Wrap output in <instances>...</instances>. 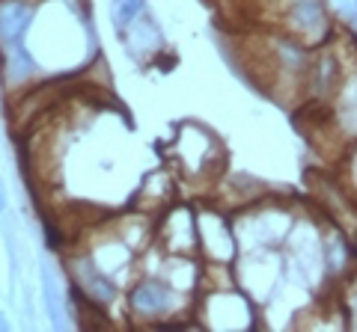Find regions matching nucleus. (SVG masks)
Wrapping results in <instances>:
<instances>
[{"label":"nucleus","instance_id":"nucleus-14","mask_svg":"<svg viewBox=\"0 0 357 332\" xmlns=\"http://www.w3.org/2000/svg\"><path fill=\"white\" fill-rule=\"evenodd\" d=\"M149 0H113L111 3V21H113V30L116 36H122L128 27H131L137 18L146 12Z\"/></svg>","mask_w":357,"mask_h":332},{"label":"nucleus","instance_id":"nucleus-1","mask_svg":"<svg viewBox=\"0 0 357 332\" xmlns=\"http://www.w3.org/2000/svg\"><path fill=\"white\" fill-rule=\"evenodd\" d=\"M259 18L306 48H322L336 36L327 0H259Z\"/></svg>","mask_w":357,"mask_h":332},{"label":"nucleus","instance_id":"nucleus-3","mask_svg":"<svg viewBox=\"0 0 357 332\" xmlns=\"http://www.w3.org/2000/svg\"><path fill=\"white\" fill-rule=\"evenodd\" d=\"M178 173L194 181H212L223 169V148L212 130L200 125H185L176 139Z\"/></svg>","mask_w":357,"mask_h":332},{"label":"nucleus","instance_id":"nucleus-5","mask_svg":"<svg viewBox=\"0 0 357 332\" xmlns=\"http://www.w3.org/2000/svg\"><path fill=\"white\" fill-rule=\"evenodd\" d=\"M66 276L72 282V291H77L84 300L95 303L104 311L111 306H116L119 297H122V285H119L111 273H104L86 249L66 255Z\"/></svg>","mask_w":357,"mask_h":332},{"label":"nucleus","instance_id":"nucleus-12","mask_svg":"<svg viewBox=\"0 0 357 332\" xmlns=\"http://www.w3.org/2000/svg\"><path fill=\"white\" fill-rule=\"evenodd\" d=\"M119 39L128 45V54H134L137 59H143V54H155L161 48V30H158L149 12H143Z\"/></svg>","mask_w":357,"mask_h":332},{"label":"nucleus","instance_id":"nucleus-6","mask_svg":"<svg viewBox=\"0 0 357 332\" xmlns=\"http://www.w3.org/2000/svg\"><path fill=\"white\" fill-rule=\"evenodd\" d=\"M196 244L200 255L214 267H226L238 258V240L235 228L221 208H203L196 214Z\"/></svg>","mask_w":357,"mask_h":332},{"label":"nucleus","instance_id":"nucleus-8","mask_svg":"<svg viewBox=\"0 0 357 332\" xmlns=\"http://www.w3.org/2000/svg\"><path fill=\"white\" fill-rule=\"evenodd\" d=\"M342 75H345V66H342L340 51L333 48V39H331L327 45L313 51L310 68H306V80H304V101L306 104H327L336 89H340Z\"/></svg>","mask_w":357,"mask_h":332},{"label":"nucleus","instance_id":"nucleus-2","mask_svg":"<svg viewBox=\"0 0 357 332\" xmlns=\"http://www.w3.org/2000/svg\"><path fill=\"white\" fill-rule=\"evenodd\" d=\"M187 294L176 291L170 282L158 273L137 276L125 291V311L134 326L173 329L182 326V300Z\"/></svg>","mask_w":357,"mask_h":332},{"label":"nucleus","instance_id":"nucleus-10","mask_svg":"<svg viewBox=\"0 0 357 332\" xmlns=\"http://www.w3.org/2000/svg\"><path fill=\"white\" fill-rule=\"evenodd\" d=\"M327 116L342 143L357 139V68H345L340 89L327 101Z\"/></svg>","mask_w":357,"mask_h":332},{"label":"nucleus","instance_id":"nucleus-15","mask_svg":"<svg viewBox=\"0 0 357 332\" xmlns=\"http://www.w3.org/2000/svg\"><path fill=\"white\" fill-rule=\"evenodd\" d=\"M342 155H345V160H342V190L345 193H351L354 196V202H357V139H351L349 146L342 148Z\"/></svg>","mask_w":357,"mask_h":332},{"label":"nucleus","instance_id":"nucleus-7","mask_svg":"<svg viewBox=\"0 0 357 332\" xmlns=\"http://www.w3.org/2000/svg\"><path fill=\"white\" fill-rule=\"evenodd\" d=\"M241 223L250 228V240L262 249H280L289 240V231L298 223V214L286 205H268V202H253L244 208Z\"/></svg>","mask_w":357,"mask_h":332},{"label":"nucleus","instance_id":"nucleus-13","mask_svg":"<svg viewBox=\"0 0 357 332\" xmlns=\"http://www.w3.org/2000/svg\"><path fill=\"white\" fill-rule=\"evenodd\" d=\"M42 297L48 309V320L54 329H66V306H63V288L51 264H42Z\"/></svg>","mask_w":357,"mask_h":332},{"label":"nucleus","instance_id":"nucleus-11","mask_svg":"<svg viewBox=\"0 0 357 332\" xmlns=\"http://www.w3.org/2000/svg\"><path fill=\"white\" fill-rule=\"evenodd\" d=\"M42 0H0V45L27 42Z\"/></svg>","mask_w":357,"mask_h":332},{"label":"nucleus","instance_id":"nucleus-4","mask_svg":"<svg viewBox=\"0 0 357 332\" xmlns=\"http://www.w3.org/2000/svg\"><path fill=\"white\" fill-rule=\"evenodd\" d=\"M200 324L212 329H247L256 326V300L235 285L205 288L200 303Z\"/></svg>","mask_w":357,"mask_h":332},{"label":"nucleus","instance_id":"nucleus-9","mask_svg":"<svg viewBox=\"0 0 357 332\" xmlns=\"http://www.w3.org/2000/svg\"><path fill=\"white\" fill-rule=\"evenodd\" d=\"M39 75H42V66L27 48V42L0 45V84H3L6 92H27L39 80Z\"/></svg>","mask_w":357,"mask_h":332},{"label":"nucleus","instance_id":"nucleus-16","mask_svg":"<svg viewBox=\"0 0 357 332\" xmlns=\"http://www.w3.org/2000/svg\"><path fill=\"white\" fill-rule=\"evenodd\" d=\"M6 205H9V193H6V187H3V178H0V214L6 211Z\"/></svg>","mask_w":357,"mask_h":332}]
</instances>
